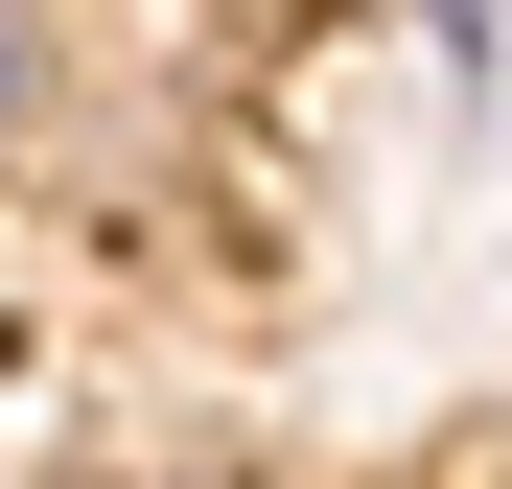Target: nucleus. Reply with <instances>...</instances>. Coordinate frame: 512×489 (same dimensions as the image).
Here are the masks:
<instances>
[{
  "instance_id": "obj_1",
  "label": "nucleus",
  "mask_w": 512,
  "mask_h": 489,
  "mask_svg": "<svg viewBox=\"0 0 512 489\" xmlns=\"http://www.w3.org/2000/svg\"><path fill=\"white\" fill-rule=\"evenodd\" d=\"M0 117H24V24H0Z\"/></svg>"
}]
</instances>
